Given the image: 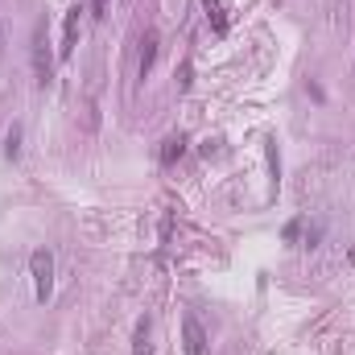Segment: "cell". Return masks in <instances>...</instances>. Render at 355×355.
<instances>
[{
	"label": "cell",
	"mask_w": 355,
	"mask_h": 355,
	"mask_svg": "<svg viewBox=\"0 0 355 355\" xmlns=\"http://www.w3.org/2000/svg\"><path fill=\"white\" fill-rule=\"evenodd\" d=\"M33 79H37V87H50V79H54V54H50V37H46V21H37V29H33Z\"/></svg>",
	"instance_id": "1"
},
{
	"label": "cell",
	"mask_w": 355,
	"mask_h": 355,
	"mask_svg": "<svg viewBox=\"0 0 355 355\" xmlns=\"http://www.w3.org/2000/svg\"><path fill=\"white\" fill-rule=\"evenodd\" d=\"M29 272H33V293H37V302H46V297L54 293V257H50L46 248H37V252L29 257Z\"/></svg>",
	"instance_id": "2"
},
{
	"label": "cell",
	"mask_w": 355,
	"mask_h": 355,
	"mask_svg": "<svg viewBox=\"0 0 355 355\" xmlns=\"http://www.w3.org/2000/svg\"><path fill=\"white\" fill-rule=\"evenodd\" d=\"M182 347H186V355H207V331L194 314L182 318Z\"/></svg>",
	"instance_id": "3"
},
{
	"label": "cell",
	"mask_w": 355,
	"mask_h": 355,
	"mask_svg": "<svg viewBox=\"0 0 355 355\" xmlns=\"http://www.w3.org/2000/svg\"><path fill=\"white\" fill-rule=\"evenodd\" d=\"M79 17H83V4H75V8L67 12V21H62V46H58L62 58H71L75 46H79Z\"/></svg>",
	"instance_id": "4"
},
{
	"label": "cell",
	"mask_w": 355,
	"mask_h": 355,
	"mask_svg": "<svg viewBox=\"0 0 355 355\" xmlns=\"http://www.w3.org/2000/svg\"><path fill=\"white\" fill-rule=\"evenodd\" d=\"M153 62H157V29H145V37H141V62H137V75L145 79V75L153 71Z\"/></svg>",
	"instance_id": "5"
},
{
	"label": "cell",
	"mask_w": 355,
	"mask_h": 355,
	"mask_svg": "<svg viewBox=\"0 0 355 355\" xmlns=\"http://www.w3.org/2000/svg\"><path fill=\"white\" fill-rule=\"evenodd\" d=\"M198 4L207 8L211 29H215V33H227V12H223V4H219V0H198Z\"/></svg>",
	"instance_id": "6"
},
{
	"label": "cell",
	"mask_w": 355,
	"mask_h": 355,
	"mask_svg": "<svg viewBox=\"0 0 355 355\" xmlns=\"http://www.w3.org/2000/svg\"><path fill=\"white\" fill-rule=\"evenodd\" d=\"M265 157H268V194H277V186H281V162H277V141H265Z\"/></svg>",
	"instance_id": "7"
},
{
	"label": "cell",
	"mask_w": 355,
	"mask_h": 355,
	"mask_svg": "<svg viewBox=\"0 0 355 355\" xmlns=\"http://www.w3.org/2000/svg\"><path fill=\"white\" fill-rule=\"evenodd\" d=\"M132 355H149V322L141 318L137 331H132Z\"/></svg>",
	"instance_id": "8"
},
{
	"label": "cell",
	"mask_w": 355,
	"mask_h": 355,
	"mask_svg": "<svg viewBox=\"0 0 355 355\" xmlns=\"http://www.w3.org/2000/svg\"><path fill=\"white\" fill-rule=\"evenodd\" d=\"M182 149H186V141H182V137H170V141L162 145V166H174L178 157H182Z\"/></svg>",
	"instance_id": "9"
},
{
	"label": "cell",
	"mask_w": 355,
	"mask_h": 355,
	"mask_svg": "<svg viewBox=\"0 0 355 355\" xmlns=\"http://www.w3.org/2000/svg\"><path fill=\"white\" fill-rule=\"evenodd\" d=\"M17 153H21V128L12 124L8 137H4V157H17Z\"/></svg>",
	"instance_id": "10"
},
{
	"label": "cell",
	"mask_w": 355,
	"mask_h": 355,
	"mask_svg": "<svg viewBox=\"0 0 355 355\" xmlns=\"http://www.w3.org/2000/svg\"><path fill=\"white\" fill-rule=\"evenodd\" d=\"M297 232H302V219H293V223H289V227H285V240H289V244H293V240H297Z\"/></svg>",
	"instance_id": "11"
},
{
	"label": "cell",
	"mask_w": 355,
	"mask_h": 355,
	"mask_svg": "<svg viewBox=\"0 0 355 355\" xmlns=\"http://www.w3.org/2000/svg\"><path fill=\"white\" fill-rule=\"evenodd\" d=\"M107 12V0H91V17H103Z\"/></svg>",
	"instance_id": "12"
},
{
	"label": "cell",
	"mask_w": 355,
	"mask_h": 355,
	"mask_svg": "<svg viewBox=\"0 0 355 355\" xmlns=\"http://www.w3.org/2000/svg\"><path fill=\"white\" fill-rule=\"evenodd\" d=\"M0 46H4V37H0Z\"/></svg>",
	"instance_id": "13"
}]
</instances>
